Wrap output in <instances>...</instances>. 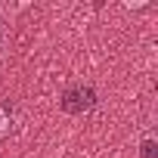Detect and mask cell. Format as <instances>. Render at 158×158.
I'll return each instance as SVG.
<instances>
[{
    "label": "cell",
    "instance_id": "obj_1",
    "mask_svg": "<svg viewBox=\"0 0 158 158\" xmlns=\"http://www.w3.org/2000/svg\"><path fill=\"white\" fill-rule=\"evenodd\" d=\"M93 106V87L90 84H74L62 93V109L71 112V115H81Z\"/></svg>",
    "mask_w": 158,
    "mask_h": 158
},
{
    "label": "cell",
    "instance_id": "obj_3",
    "mask_svg": "<svg viewBox=\"0 0 158 158\" xmlns=\"http://www.w3.org/2000/svg\"><path fill=\"white\" fill-rule=\"evenodd\" d=\"M3 40H6V31H3V25H0V50H3Z\"/></svg>",
    "mask_w": 158,
    "mask_h": 158
},
{
    "label": "cell",
    "instance_id": "obj_2",
    "mask_svg": "<svg viewBox=\"0 0 158 158\" xmlns=\"http://www.w3.org/2000/svg\"><path fill=\"white\" fill-rule=\"evenodd\" d=\"M139 158H158V143H155V136H146V139H143Z\"/></svg>",
    "mask_w": 158,
    "mask_h": 158
}]
</instances>
